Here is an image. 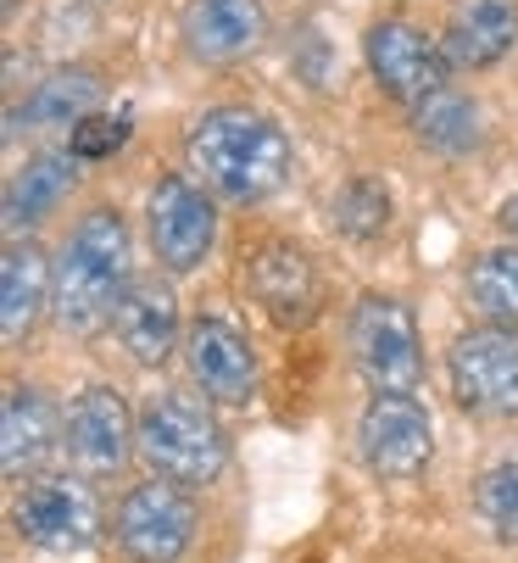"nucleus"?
<instances>
[{"mask_svg": "<svg viewBox=\"0 0 518 563\" xmlns=\"http://www.w3.org/2000/svg\"><path fill=\"white\" fill-rule=\"evenodd\" d=\"M185 156L218 201L256 207L290 179V134L256 107H212L190 123Z\"/></svg>", "mask_w": 518, "mask_h": 563, "instance_id": "1", "label": "nucleus"}, {"mask_svg": "<svg viewBox=\"0 0 518 563\" xmlns=\"http://www.w3.org/2000/svg\"><path fill=\"white\" fill-rule=\"evenodd\" d=\"M129 223L118 207H90L62 240L56 268H51V318L62 335H96L112 324V312L134 279L129 268Z\"/></svg>", "mask_w": 518, "mask_h": 563, "instance_id": "2", "label": "nucleus"}, {"mask_svg": "<svg viewBox=\"0 0 518 563\" xmlns=\"http://www.w3.org/2000/svg\"><path fill=\"white\" fill-rule=\"evenodd\" d=\"M140 457L173 486H212L229 463V430L207 401L185 390H156L140 401Z\"/></svg>", "mask_w": 518, "mask_h": 563, "instance_id": "3", "label": "nucleus"}, {"mask_svg": "<svg viewBox=\"0 0 518 563\" xmlns=\"http://www.w3.org/2000/svg\"><path fill=\"white\" fill-rule=\"evenodd\" d=\"M345 346H352V363H357V374H363L374 390H407V396H412V385L423 379L418 324H412L407 301H396V296L368 290V296L352 307Z\"/></svg>", "mask_w": 518, "mask_h": 563, "instance_id": "4", "label": "nucleus"}, {"mask_svg": "<svg viewBox=\"0 0 518 563\" xmlns=\"http://www.w3.org/2000/svg\"><path fill=\"white\" fill-rule=\"evenodd\" d=\"M447 385L474 419H518V330H463L447 352Z\"/></svg>", "mask_w": 518, "mask_h": 563, "instance_id": "5", "label": "nucleus"}, {"mask_svg": "<svg viewBox=\"0 0 518 563\" xmlns=\"http://www.w3.org/2000/svg\"><path fill=\"white\" fill-rule=\"evenodd\" d=\"M196 497L173 479H140L118 503L112 536L129 563H179L196 541Z\"/></svg>", "mask_w": 518, "mask_h": 563, "instance_id": "6", "label": "nucleus"}, {"mask_svg": "<svg viewBox=\"0 0 518 563\" xmlns=\"http://www.w3.org/2000/svg\"><path fill=\"white\" fill-rule=\"evenodd\" d=\"M12 525L40 552H84L101 530V503L78 474H34L12 497Z\"/></svg>", "mask_w": 518, "mask_h": 563, "instance_id": "7", "label": "nucleus"}, {"mask_svg": "<svg viewBox=\"0 0 518 563\" xmlns=\"http://www.w3.org/2000/svg\"><path fill=\"white\" fill-rule=\"evenodd\" d=\"M145 234L162 274H196L218 240V212L201 185H190L185 174H162L145 196Z\"/></svg>", "mask_w": 518, "mask_h": 563, "instance_id": "8", "label": "nucleus"}, {"mask_svg": "<svg viewBox=\"0 0 518 563\" xmlns=\"http://www.w3.org/2000/svg\"><path fill=\"white\" fill-rule=\"evenodd\" d=\"M363 56H368L374 85H379L390 101H401L407 112H412L418 101H429L436 90H447V73H452L441 40H429V34H423L418 23H407V18L374 23L368 40H363Z\"/></svg>", "mask_w": 518, "mask_h": 563, "instance_id": "9", "label": "nucleus"}, {"mask_svg": "<svg viewBox=\"0 0 518 563\" xmlns=\"http://www.w3.org/2000/svg\"><path fill=\"white\" fill-rule=\"evenodd\" d=\"M357 452L379 479H412L436 457V424L407 390H374L357 419Z\"/></svg>", "mask_w": 518, "mask_h": 563, "instance_id": "10", "label": "nucleus"}, {"mask_svg": "<svg viewBox=\"0 0 518 563\" xmlns=\"http://www.w3.org/2000/svg\"><path fill=\"white\" fill-rule=\"evenodd\" d=\"M62 452H67L84 474H118V468L140 452V413H129V396L112 390V385L78 390L73 408H67Z\"/></svg>", "mask_w": 518, "mask_h": 563, "instance_id": "11", "label": "nucleus"}, {"mask_svg": "<svg viewBox=\"0 0 518 563\" xmlns=\"http://www.w3.org/2000/svg\"><path fill=\"white\" fill-rule=\"evenodd\" d=\"M185 368L190 385L212 401V408H251L256 396V357L251 341L218 312H201L185 330Z\"/></svg>", "mask_w": 518, "mask_h": 563, "instance_id": "12", "label": "nucleus"}, {"mask_svg": "<svg viewBox=\"0 0 518 563\" xmlns=\"http://www.w3.org/2000/svg\"><path fill=\"white\" fill-rule=\"evenodd\" d=\"M112 335L140 368H162L179 346V296L162 274H134L118 312H112Z\"/></svg>", "mask_w": 518, "mask_h": 563, "instance_id": "13", "label": "nucleus"}, {"mask_svg": "<svg viewBox=\"0 0 518 563\" xmlns=\"http://www.w3.org/2000/svg\"><path fill=\"white\" fill-rule=\"evenodd\" d=\"M179 40L196 62L223 67L268 40V12H263V0H185Z\"/></svg>", "mask_w": 518, "mask_h": 563, "instance_id": "14", "label": "nucleus"}, {"mask_svg": "<svg viewBox=\"0 0 518 563\" xmlns=\"http://www.w3.org/2000/svg\"><path fill=\"white\" fill-rule=\"evenodd\" d=\"M245 290L274 324H307L318 307L312 257L301 246H290V240H268V246H256L245 257Z\"/></svg>", "mask_w": 518, "mask_h": 563, "instance_id": "15", "label": "nucleus"}, {"mask_svg": "<svg viewBox=\"0 0 518 563\" xmlns=\"http://www.w3.org/2000/svg\"><path fill=\"white\" fill-rule=\"evenodd\" d=\"M513 45H518V0H452L447 29H441L447 67L480 73V67H496Z\"/></svg>", "mask_w": 518, "mask_h": 563, "instance_id": "16", "label": "nucleus"}, {"mask_svg": "<svg viewBox=\"0 0 518 563\" xmlns=\"http://www.w3.org/2000/svg\"><path fill=\"white\" fill-rule=\"evenodd\" d=\"M62 430H67V413H56V401L40 385H12L7 408H0V446H7L0 457H7V474L34 479V468L62 446Z\"/></svg>", "mask_w": 518, "mask_h": 563, "instance_id": "17", "label": "nucleus"}, {"mask_svg": "<svg viewBox=\"0 0 518 563\" xmlns=\"http://www.w3.org/2000/svg\"><path fill=\"white\" fill-rule=\"evenodd\" d=\"M51 268L56 257H45L34 240H12L0 257V335H7V346H18L40 324V312H51Z\"/></svg>", "mask_w": 518, "mask_h": 563, "instance_id": "18", "label": "nucleus"}, {"mask_svg": "<svg viewBox=\"0 0 518 563\" xmlns=\"http://www.w3.org/2000/svg\"><path fill=\"white\" fill-rule=\"evenodd\" d=\"M107 96V78L96 67H56L45 73L40 85L29 90V101L12 112V129L29 118V129H45V134H73L84 118H96Z\"/></svg>", "mask_w": 518, "mask_h": 563, "instance_id": "19", "label": "nucleus"}, {"mask_svg": "<svg viewBox=\"0 0 518 563\" xmlns=\"http://www.w3.org/2000/svg\"><path fill=\"white\" fill-rule=\"evenodd\" d=\"M78 179V156L62 145V151H34L29 163L7 179V229L12 234H23L29 223H40L62 196H67V185Z\"/></svg>", "mask_w": 518, "mask_h": 563, "instance_id": "20", "label": "nucleus"}, {"mask_svg": "<svg viewBox=\"0 0 518 563\" xmlns=\"http://www.w3.org/2000/svg\"><path fill=\"white\" fill-rule=\"evenodd\" d=\"M412 134L423 151L436 156H469L480 145V107L463 96V90H436L429 101L412 107Z\"/></svg>", "mask_w": 518, "mask_h": 563, "instance_id": "21", "label": "nucleus"}, {"mask_svg": "<svg viewBox=\"0 0 518 563\" xmlns=\"http://www.w3.org/2000/svg\"><path fill=\"white\" fill-rule=\"evenodd\" d=\"M469 296H474V307H480L485 324L518 330V246H496V252L474 257V268H469Z\"/></svg>", "mask_w": 518, "mask_h": 563, "instance_id": "22", "label": "nucleus"}, {"mask_svg": "<svg viewBox=\"0 0 518 563\" xmlns=\"http://www.w3.org/2000/svg\"><path fill=\"white\" fill-rule=\"evenodd\" d=\"M334 229L345 240H379L390 229V190L374 179V174H357V179H345L340 196H334Z\"/></svg>", "mask_w": 518, "mask_h": 563, "instance_id": "23", "label": "nucleus"}, {"mask_svg": "<svg viewBox=\"0 0 518 563\" xmlns=\"http://www.w3.org/2000/svg\"><path fill=\"white\" fill-rule=\"evenodd\" d=\"M474 508L496 541L518 547V463H496L474 479Z\"/></svg>", "mask_w": 518, "mask_h": 563, "instance_id": "24", "label": "nucleus"}, {"mask_svg": "<svg viewBox=\"0 0 518 563\" xmlns=\"http://www.w3.org/2000/svg\"><path fill=\"white\" fill-rule=\"evenodd\" d=\"M129 118H107V112H96V118H84L73 134H67V151L78 156V163H96V156H112L123 140H129Z\"/></svg>", "mask_w": 518, "mask_h": 563, "instance_id": "25", "label": "nucleus"}, {"mask_svg": "<svg viewBox=\"0 0 518 563\" xmlns=\"http://www.w3.org/2000/svg\"><path fill=\"white\" fill-rule=\"evenodd\" d=\"M496 223H502V234H507L513 246H518V196H513V201H507V207L496 212Z\"/></svg>", "mask_w": 518, "mask_h": 563, "instance_id": "26", "label": "nucleus"}]
</instances>
